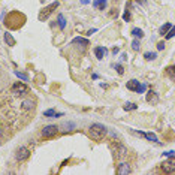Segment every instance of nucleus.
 Listing matches in <instances>:
<instances>
[{
    "instance_id": "nucleus-1",
    "label": "nucleus",
    "mask_w": 175,
    "mask_h": 175,
    "mask_svg": "<svg viewBox=\"0 0 175 175\" xmlns=\"http://www.w3.org/2000/svg\"><path fill=\"white\" fill-rule=\"evenodd\" d=\"M88 135H90L91 139H94V141H100V139L106 135V127H105L103 124H100V123H94V124L90 126Z\"/></svg>"
},
{
    "instance_id": "nucleus-2",
    "label": "nucleus",
    "mask_w": 175,
    "mask_h": 175,
    "mask_svg": "<svg viewBox=\"0 0 175 175\" xmlns=\"http://www.w3.org/2000/svg\"><path fill=\"white\" fill-rule=\"evenodd\" d=\"M162 171L166 174H172L175 172V156H171L166 162H163L162 165Z\"/></svg>"
},
{
    "instance_id": "nucleus-3",
    "label": "nucleus",
    "mask_w": 175,
    "mask_h": 175,
    "mask_svg": "<svg viewBox=\"0 0 175 175\" xmlns=\"http://www.w3.org/2000/svg\"><path fill=\"white\" fill-rule=\"evenodd\" d=\"M57 132H58V127L55 124H48L42 129V136L44 138H52V136L57 135Z\"/></svg>"
},
{
    "instance_id": "nucleus-4",
    "label": "nucleus",
    "mask_w": 175,
    "mask_h": 175,
    "mask_svg": "<svg viewBox=\"0 0 175 175\" xmlns=\"http://www.w3.org/2000/svg\"><path fill=\"white\" fill-rule=\"evenodd\" d=\"M15 157H17L18 162H24V160H27V159L30 157V151H29V148H26V147H20V148L17 150Z\"/></svg>"
},
{
    "instance_id": "nucleus-5",
    "label": "nucleus",
    "mask_w": 175,
    "mask_h": 175,
    "mask_svg": "<svg viewBox=\"0 0 175 175\" xmlns=\"http://www.w3.org/2000/svg\"><path fill=\"white\" fill-rule=\"evenodd\" d=\"M57 6H58V2H54V3H51L49 6H46V8H45V12H42V14L39 15V20H41V21L46 20V18H48V17L52 14V11H54Z\"/></svg>"
},
{
    "instance_id": "nucleus-6",
    "label": "nucleus",
    "mask_w": 175,
    "mask_h": 175,
    "mask_svg": "<svg viewBox=\"0 0 175 175\" xmlns=\"http://www.w3.org/2000/svg\"><path fill=\"white\" fill-rule=\"evenodd\" d=\"M11 90H12L14 94H24V93H27V86L23 84V83H15Z\"/></svg>"
},
{
    "instance_id": "nucleus-7",
    "label": "nucleus",
    "mask_w": 175,
    "mask_h": 175,
    "mask_svg": "<svg viewBox=\"0 0 175 175\" xmlns=\"http://www.w3.org/2000/svg\"><path fill=\"white\" fill-rule=\"evenodd\" d=\"M132 172V169H130V166H129V163H120L118 166H117V174L118 175H127V174H130Z\"/></svg>"
},
{
    "instance_id": "nucleus-8",
    "label": "nucleus",
    "mask_w": 175,
    "mask_h": 175,
    "mask_svg": "<svg viewBox=\"0 0 175 175\" xmlns=\"http://www.w3.org/2000/svg\"><path fill=\"white\" fill-rule=\"evenodd\" d=\"M106 54H108V49H106L105 46H96V48H94V55H96L97 60H102Z\"/></svg>"
},
{
    "instance_id": "nucleus-9",
    "label": "nucleus",
    "mask_w": 175,
    "mask_h": 175,
    "mask_svg": "<svg viewBox=\"0 0 175 175\" xmlns=\"http://www.w3.org/2000/svg\"><path fill=\"white\" fill-rule=\"evenodd\" d=\"M44 117H48V118H55V117H63V112H55V109H46L44 111Z\"/></svg>"
},
{
    "instance_id": "nucleus-10",
    "label": "nucleus",
    "mask_w": 175,
    "mask_h": 175,
    "mask_svg": "<svg viewBox=\"0 0 175 175\" xmlns=\"http://www.w3.org/2000/svg\"><path fill=\"white\" fill-rule=\"evenodd\" d=\"M139 81L138 80H130V81H127V90H130V91H136L138 88H139Z\"/></svg>"
},
{
    "instance_id": "nucleus-11",
    "label": "nucleus",
    "mask_w": 175,
    "mask_h": 175,
    "mask_svg": "<svg viewBox=\"0 0 175 175\" xmlns=\"http://www.w3.org/2000/svg\"><path fill=\"white\" fill-rule=\"evenodd\" d=\"M157 100H159L157 94H156L153 90H150L148 94H147V102H150V103H157Z\"/></svg>"
},
{
    "instance_id": "nucleus-12",
    "label": "nucleus",
    "mask_w": 175,
    "mask_h": 175,
    "mask_svg": "<svg viewBox=\"0 0 175 175\" xmlns=\"http://www.w3.org/2000/svg\"><path fill=\"white\" fill-rule=\"evenodd\" d=\"M57 24H58L60 30H64V27H66V20H64V15H63V14H58V17H57Z\"/></svg>"
},
{
    "instance_id": "nucleus-13",
    "label": "nucleus",
    "mask_w": 175,
    "mask_h": 175,
    "mask_svg": "<svg viewBox=\"0 0 175 175\" xmlns=\"http://www.w3.org/2000/svg\"><path fill=\"white\" fill-rule=\"evenodd\" d=\"M5 42L9 45V46H14V45H15V39L12 38V35H11V33H8V32H6V33H5Z\"/></svg>"
},
{
    "instance_id": "nucleus-14",
    "label": "nucleus",
    "mask_w": 175,
    "mask_h": 175,
    "mask_svg": "<svg viewBox=\"0 0 175 175\" xmlns=\"http://www.w3.org/2000/svg\"><path fill=\"white\" fill-rule=\"evenodd\" d=\"M132 36H135V38H144V32L141 30V29H138V27H135V29H132Z\"/></svg>"
},
{
    "instance_id": "nucleus-15",
    "label": "nucleus",
    "mask_w": 175,
    "mask_h": 175,
    "mask_svg": "<svg viewBox=\"0 0 175 175\" xmlns=\"http://www.w3.org/2000/svg\"><path fill=\"white\" fill-rule=\"evenodd\" d=\"M144 138H147L148 141H151V142H157L159 144V139H157V136L154 135V133H151V132H148V133H144Z\"/></svg>"
},
{
    "instance_id": "nucleus-16",
    "label": "nucleus",
    "mask_w": 175,
    "mask_h": 175,
    "mask_svg": "<svg viewBox=\"0 0 175 175\" xmlns=\"http://www.w3.org/2000/svg\"><path fill=\"white\" fill-rule=\"evenodd\" d=\"M35 108V102H32V100H24L23 102V109H33Z\"/></svg>"
},
{
    "instance_id": "nucleus-17",
    "label": "nucleus",
    "mask_w": 175,
    "mask_h": 175,
    "mask_svg": "<svg viewBox=\"0 0 175 175\" xmlns=\"http://www.w3.org/2000/svg\"><path fill=\"white\" fill-rule=\"evenodd\" d=\"M132 49H133V51H139V49H141V42H139L138 38L132 41Z\"/></svg>"
},
{
    "instance_id": "nucleus-18",
    "label": "nucleus",
    "mask_w": 175,
    "mask_h": 175,
    "mask_svg": "<svg viewBox=\"0 0 175 175\" xmlns=\"http://www.w3.org/2000/svg\"><path fill=\"white\" fill-rule=\"evenodd\" d=\"M15 75H17L20 80H23V81H29V75H27V73H23V72H20V70H15Z\"/></svg>"
},
{
    "instance_id": "nucleus-19",
    "label": "nucleus",
    "mask_w": 175,
    "mask_h": 175,
    "mask_svg": "<svg viewBox=\"0 0 175 175\" xmlns=\"http://www.w3.org/2000/svg\"><path fill=\"white\" fill-rule=\"evenodd\" d=\"M166 73L172 78L175 81V66H169V67H166Z\"/></svg>"
},
{
    "instance_id": "nucleus-20",
    "label": "nucleus",
    "mask_w": 175,
    "mask_h": 175,
    "mask_svg": "<svg viewBox=\"0 0 175 175\" xmlns=\"http://www.w3.org/2000/svg\"><path fill=\"white\" fill-rule=\"evenodd\" d=\"M171 27H172V26H171L169 23H166V24H165V26L160 29V35H162V36H163V35H166V33L169 32V29H171Z\"/></svg>"
},
{
    "instance_id": "nucleus-21",
    "label": "nucleus",
    "mask_w": 175,
    "mask_h": 175,
    "mask_svg": "<svg viewBox=\"0 0 175 175\" xmlns=\"http://www.w3.org/2000/svg\"><path fill=\"white\" fill-rule=\"evenodd\" d=\"M144 57H145V60H156L157 54H156V52H145Z\"/></svg>"
},
{
    "instance_id": "nucleus-22",
    "label": "nucleus",
    "mask_w": 175,
    "mask_h": 175,
    "mask_svg": "<svg viewBox=\"0 0 175 175\" xmlns=\"http://www.w3.org/2000/svg\"><path fill=\"white\" fill-rule=\"evenodd\" d=\"M136 108H138V106H136L135 103H132V102H127V103L124 105V109H126V111H135Z\"/></svg>"
},
{
    "instance_id": "nucleus-23",
    "label": "nucleus",
    "mask_w": 175,
    "mask_h": 175,
    "mask_svg": "<svg viewBox=\"0 0 175 175\" xmlns=\"http://www.w3.org/2000/svg\"><path fill=\"white\" fill-rule=\"evenodd\" d=\"M174 36H175V27H171V29H169V32L165 35V38H166V39H172Z\"/></svg>"
},
{
    "instance_id": "nucleus-24",
    "label": "nucleus",
    "mask_w": 175,
    "mask_h": 175,
    "mask_svg": "<svg viewBox=\"0 0 175 175\" xmlns=\"http://www.w3.org/2000/svg\"><path fill=\"white\" fill-rule=\"evenodd\" d=\"M84 44V45H88V41L87 39H83V38H75L73 41H72V44Z\"/></svg>"
},
{
    "instance_id": "nucleus-25",
    "label": "nucleus",
    "mask_w": 175,
    "mask_h": 175,
    "mask_svg": "<svg viewBox=\"0 0 175 175\" xmlns=\"http://www.w3.org/2000/svg\"><path fill=\"white\" fill-rule=\"evenodd\" d=\"M115 69H117V72H118L120 75H123V73H124V69H123V66H121V64H115Z\"/></svg>"
},
{
    "instance_id": "nucleus-26",
    "label": "nucleus",
    "mask_w": 175,
    "mask_h": 175,
    "mask_svg": "<svg viewBox=\"0 0 175 175\" xmlns=\"http://www.w3.org/2000/svg\"><path fill=\"white\" fill-rule=\"evenodd\" d=\"M163 156H165V157H171V156H175V151H174V150L165 151V153H163Z\"/></svg>"
},
{
    "instance_id": "nucleus-27",
    "label": "nucleus",
    "mask_w": 175,
    "mask_h": 175,
    "mask_svg": "<svg viewBox=\"0 0 175 175\" xmlns=\"http://www.w3.org/2000/svg\"><path fill=\"white\" fill-rule=\"evenodd\" d=\"M123 18H124V21H129V20H130V12H129V11H126V12H124V15H123Z\"/></svg>"
},
{
    "instance_id": "nucleus-28",
    "label": "nucleus",
    "mask_w": 175,
    "mask_h": 175,
    "mask_svg": "<svg viewBox=\"0 0 175 175\" xmlns=\"http://www.w3.org/2000/svg\"><path fill=\"white\" fill-rule=\"evenodd\" d=\"M145 88H147V86H145V84H141V86H139V88H138L136 91H138V93H142V91H145Z\"/></svg>"
},
{
    "instance_id": "nucleus-29",
    "label": "nucleus",
    "mask_w": 175,
    "mask_h": 175,
    "mask_svg": "<svg viewBox=\"0 0 175 175\" xmlns=\"http://www.w3.org/2000/svg\"><path fill=\"white\" fill-rule=\"evenodd\" d=\"M157 49H159V51L165 49V42H159V44H157Z\"/></svg>"
},
{
    "instance_id": "nucleus-30",
    "label": "nucleus",
    "mask_w": 175,
    "mask_h": 175,
    "mask_svg": "<svg viewBox=\"0 0 175 175\" xmlns=\"http://www.w3.org/2000/svg\"><path fill=\"white\" fill-rule=\"evenodd\" d=\"M100 2H102V0H94V2H93V6H94V8H99V6H100Z\"/></svg>"
},
{
    "instance_id": "nucleus-31",
    "label": "nucleus",
    "mask_w": 175,
    "mask_h": 175,
    "mask_svg": "<svg viewBox=\"0 0 175 175\" xmlns=\"http://www.w3.org/2000/svg\"><path fill=\"white\" fill-rule=\"evenodd\" d=\"M93 33H96V29H91V30H88V32H87V35H88V36H91Z\"/></svg>"
},
{
    "instance_id": "nucleus-32",
    "label": "nucleus",
    "mask_w": 175,
    "mask_h": 175,
    "mask_svg": "<svg viewBox=\"0 0 175 175\" xmlns=\"http://www.w3.org/2000/svg\"><path fill=\"white\" fill-rule=\"evenodd\" d=\"M117 52H118V48H117V46H115V48H112V54H114V55H115V54H117Z\"/></svg>"
},
{
    "instance_id": "nucleus-33",
    "label": "nucleus",
    "mask_w": 175,
    "mask_h": 175,
    "mask_svg": "<svg viewBox=\"0 0 175 175\" xmlns=\"http://www.w3.org/2000/svg\"><path fill=\"white\" fill-rule=\"evenodd\" d=\"M90 3V0H81V5H88Z\"/></svg>"
},
{
    "instance_id": "nucleus-34",
    "label": "nucleus",
    "mask_w": 175,
    "mask_h": 175,
    "mask_svg": "<svg viewBox=\"0 0 175 175\" xmlns=\"http://www.w3.org/2000/svg\"><path fill=\"white\" fill-rule=\"evenodd\" d=\"M121 58L123 60H127V54H121Z\"/></svg>"
},
{
    "instance_id": "nucleus-35",
    "label": "nucleus",
    "mask_w": 175,
    "mask_h": 175,
    "mask_svg": "<svg viewBox=\"0 0 175 175\" xmlns=\"http://www.w3.org/2000/svg\"><path fill=\"white\" fill-rule=\"evenodd\" d=\"M91 78H93V80H97V78H99V75H97V73H93V77H91Z\"/></svg>"
},
{
    "instance_id": "nucleus-36",
    "label": "nucleus",
    "mask_w": 175,
    "mask_h": 175,
    "mask_svg": "<svg viewBox=\"0 0 175 175\" xmlns=\"http://www.w3.org/2000/svg\"><path fill=\"white\" fill-rule=\"evenodd\" d=\"M0 136H2V130H0Z\"/></svg>"
},
{
    "instance_id": "nucleus-37",
    "label": "nucleus",
    "mask_w": 175,
    "mask_h": 175,
    "mask_svg": "<svg viewBox=\"0 0 175 175\" xmlns=\"http://www.w3.org/2000/svg\"><path fill=\"white\" fill-rule=\"evenodd\" d=\"M105 2H106V0H105Z\"/></svg>"
}]
</instances>
